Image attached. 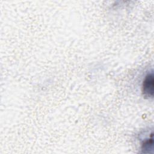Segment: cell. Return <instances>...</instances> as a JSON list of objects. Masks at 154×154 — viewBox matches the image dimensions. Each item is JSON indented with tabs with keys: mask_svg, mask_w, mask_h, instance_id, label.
<instances>
[{
	"mask_svg": "<svg viewBox=\"0 0 154 154\" xmlns=\"http://www.w3.org/2000/svg\"><path fill=\"white\" fill-rule=\"evenodd\" d=\"M153 141L152 135L151 138L146 140L142 144L141 149L143 153H150V150H153Z\"/></svg>",
	"mask_w": 154,
	"mask_h": 154,
	"instance_id": "2",
	"label": "cell"
},
{
	"mask_svg": "<svg viewBox=\"0 0 154 154\" xmlns=\"http://www.w3.org/2000/svg\"><path fill=\"white\" fill-rule=\"evenodd\" d=\"M154 90V78L153 72L148 73L143 83V93L147 97H153Z\"/></svg>",
	"mask_w": 154,
	"mask_h": 154,
	"instance_id": "1",
	"label": "cell"
}]
</instances>
